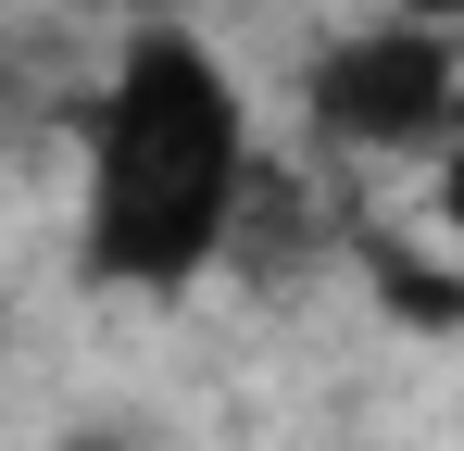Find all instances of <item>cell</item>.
Returning <instances> with one entry per match:
<instances>
[{
    "label": "cell",
    "mask_w": 464,
    "mask_h": 451,
    "mask_svg": "<svg viewBox=\"0 0 464 451\" xmlns=\"http://www.w3.org/2000/svg\"><path fill=\"white\" fill-rule=\"evenodd\" d=\"M389 13H401V25H440V38L464 25V0H389Z\"/></svg>",
    "instance_id": "5b68a950"
},
{
    "label": "cell",
    "mask_w": 464,
    "mask_h": 451,
    "mask_svg": "<svg viewBox=\"0 0 464 451\" xmlns=\"http://www.w3.org/2000/svg\"><path fill=\"white\" fill-rule=\"evenodd\" d=\"M440 226L464 238V113H452V139H440Z\"/></svg>",
    "instance_id": "277c9868"
},
{
    "label": "cell",
    "mask_w": 464,
    "mask_h": 451,
    "mask_svg": "<svg viewBox=\"0 0 464 451\" xmlns=\"http://www.w3.org/2000/svg\"><path fill=\"white\" fill-rule=\"evenodd\" d=\"M251 101L214 63V38L188 13L126 25L101 101H88V214L76 264L101 289H188L238 251V201H251Z\"/></svg>",
    "instance_id": "6da1fadb"
},
{
    "label": "cell",
    "mask_w": 464,
    "mask_h": 451,
    "mask_svg": "<svg viewBox=\"0 0 464 451\" xmlns=\"http://www.w3.org/2000/svg\"><path fill=\"white\" fill-rule=\"evenodd\" d=\"M364 276H377V301L401 313V326H427V339H452V326H464V276H440L427 251H401V238H364Z\"/></svg>",
    "instance_id": "3957f363"
},
{
    "label": "cell",
    "mask_w": 464,
    "mask_h": 451,
    "mask_svg": "<svg viewBox=\"0 0 464 451\" xmlns=\"http://www.w3.org/2000/svg\"><path fill=\"white\" fill-rule=\"evenodd\" d=\"M302 113H314V139L364 150V163H389V150H440L452 113H464V51L440 38V25L377 13V25H352V38L314 51Z\"/></svg>",
    "instance_id": "7a4b0ae2"
},
{
    "label": "cell",
    "mask_w": 464,
    "mask_h": 451,
    "mask_svg": "<svg viewBox=\"0 0 464 451\" xmlns=\"http://www.w3.org/2000/svg\"><path fill=\"white\" fill-rule=\"evenodd\" d=\"M51 451H126V439H113V427H76V439H51Z\"/></svg>",
    "instance_id": "8992f818"
}]
</instances>
